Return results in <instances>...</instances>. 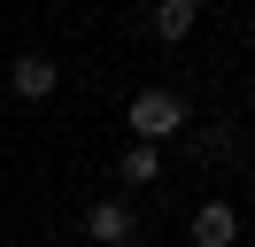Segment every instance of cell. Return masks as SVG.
<instances>
[{"mask_svg": "<svg viewBox=\"0 0 255 247\" xmlns=\"http://www.w3.org/2000/svg\"><path fill=\"white\" fill-rule=\"evenodd\" d=\"M124 124L139 131V147H155V139H170L178 124H186V108H178V93H162V85H147L139 101L124 108Z\"/></svg>", "mask_w": 255, "mask_h": 247, "instance_id": "6da1fadb", "label": "cell"}, {"mask_svg": "<svg viewBox=\"0 0 255 247\" xmlns=\"http://www.w3.org/2000/svg\"><path fill=\"white\" fill-rule=\"evenodd\" d=\"M232 240H240L232 201H201V209H193V247H232Z\"/></svg>", "mask_w": 255, "mask_h": 247, "instance_id": "7a4b0ae2", "label": "cell"}, {"mask_svg": "<svg viewBox=\"0 0 255 247\" xmlns=\"http://www.w3.org/2000/svg\"><path fill=\"white\" fill-rule=\"evenodd\" d=\"M85 232H93L101 247H124L131 240V209L124 201H93V209H85Z\"/></svg>", "mask_w": 255, "mask_h": 247, "instance_id": "3957f363", "label": "cell"}, {"mask_svg": "<svg viewBox=\"0 0 255 247\" xmlns=\"http://www.w3.org/2000/svg\"><path fill=\"white\" fill-rule=\"evenodd\" d=\"M54 77H62V70H54V62H47V54H23V62H16V70H8V85H16V93H23V101H47V93H54Z\"/></svg>", "mask_w": 255, "mask_h": 247, "instance_id": "277c9868", "label": "cell"}, {"mask_svg": "<svg viewBox=\"0 0 255 247\" xmlns=\"http://www.w3.org/2000/svg\"><path fill=\"white\" fill-rule=\"evenodd\" d=\"M116 178H124V185H155V178H162V154H155V147H131L124 162H116Z\"/></svg>", "mask_w": 255, "mask_h": 247, "instance_id": "5b68a950", "label": "cell"}, {"mask_svg": "<svg viewBox=\"0 0 255 247\" xmlns=\"http://www.w3.org/2000/svg\"><path fill=\"white\" fill-rule=\"evenodd\" d=\"M155 31H162V39H186V31H193V0H162V8H155Z\"/></svg>", "mask_w": 255, "mask_h": 247, "instance_id": "8992f818", "label": "cell"}]
</instances>
